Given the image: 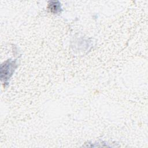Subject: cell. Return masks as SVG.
Wrapping results in <instances>:
<instances>
[{
  "instance_id": "1",
  "label": "cell",
  "mask_w": 148,
  "mask_h": 148,
  "mask_svg": "<svg viewBox=\"0 0 148 148\" xmlns=\"http://www.w3.org/2000/svg\"><path fill=\"white\" fill-rule=\"evenodd\" d=\"M17 66L16 60H12L11 59L8 60L1 65V77L5 85L8 83L9 79L12 76Z\"/></svg>"
},
{
  "instance_id": "2",
  "label": "cell",
  "mask_w": 148,
  "mask_h": 148,
  "mask_svg": "<svg viewBox=\"0 0 148 148\" xmlns=\"http://www.w3.org/2000/svg\"><path fill=\"white\" fill-rule=\"evenodd\" d=\"M58 2H50V4H49V9L50 10L51 12L57 13L58 12H60L61 9V6L60 5V4H57Z\"/></svg>"
}]
</instances>
